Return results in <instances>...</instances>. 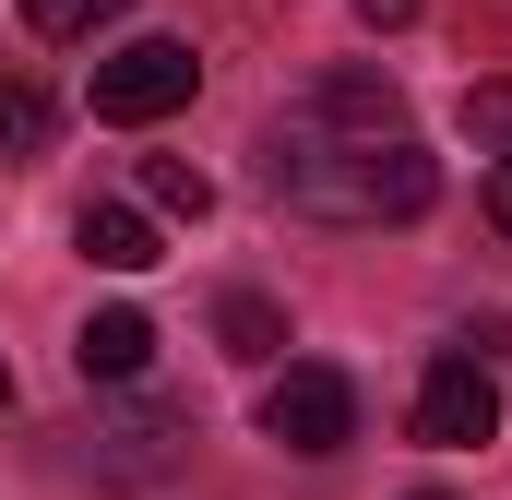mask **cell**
I'll list each match as a JSON object with an SVG mask.
<instances>
[{
    "label": "cell",
    "instance_id": "obj_11",
    "mask_svg": "<svg viewBox=\"0 0 512 500\" xmlns=\"http://www.w3.org/2000/svg\"><path fill=\"white\" fill-rule=\"evenodd\" d=\"M12 12H24V24H36V36H60V48H84V36H96V24H120L131 0H12Z\"/></svg>",
    "mask_w": 512,
    "mask_h": 500
},
{
    "label": "cell",
    "instance_id": "obj_14",
    "mask_svg": "<svg viewBox=\"0 0 512 500\" xmlns=\"http://www.w3.org/2000/svg\"><path fill=\"white\" fill-rule=\"evenodd\" d=\"M501 227H512V155H501Z\"/></svg>",
    "mask_w": 512,
    "mask_h": 500
},
{
    "label": "cell",
    "instance_id": "obj_4",
    "mask_svg": "<svg viewBox=\"0 0 512 500\" xmlns=\"http://www.w3.org/2000/svg\"><path fill=\"white\" fill-rule=\"evenodd\" d=\"M262 441H286V453H346V441H358V381L322 370V358H286V370L262 381Z\"/></svg>",
    "mask_w": 512,
    "mask_h": 500
},
{
    "label": "cell",
    "instance_id": "obj_5",
    "mask_svg": "<svg viewBox=\"0 0 512 500\" xmlns=\"http://www.w3.org/2000/svg\"><path fill=\"white\" fill-rule=\"evenodd\" d=\"M489 429H501V381H489V358H477V346L429 358V381H417V441H441V453H477Z\"/></svg>",
    "mask_w": 512,
    "mask_h": 500
},
{
    "label": "cell",
    "instance_id": "obj_8",
    "mask_svg": "<svg viewBox=\"0 0 512 500\" xmlns=\"http://www.w3.org/2000/svg\"><path fill=\"white\" fill-rule=\"evenodd\" d=\"M215 346H227L239 370H274V358H286V310H274L262 286H227V298H215Z\"/></svg>",
    "mask_w": 512,
    "mask_h": 500
},
{
    "label": "cell",
    "instance_id": "obj_13",
    "mask_svg": "<svg viewBox=\"0 0 512 500\" xmlns=\"http://www.w3.org/2000/svg\"><path fill=\"white\" fill-rule=\"evenodd\" d=\"M358 24H370V36H393V24H417V0H358Z\"/></svg>",
    "mask_w": 512,
    "mask_h": 500
},
{
    "label": "cell",
    "instance_id": "obj_6",
    "mask_svg": "<svg viewBox=\"0 0 512 500\" xmlns=\"http://www.w3.org/2000/svg\"><path fill=\"white\" fill-rule=\"evenodd\" d=\"M72 250H84L96 274H155V262H167L155 203H84V215H72Z\"/></svg>",
    "mask_w": 512,
    "mask_h": 500
},
{
    "label": "cell",
    "instance_id": "obj_10",
    "mask_svg": "<svg viewBox=\"0 0 512 500\" xmlns=\"http://www.w3.org/2000/svg\"><path fill=\"white\" fill-rule=\"evenodd\" d=\"M143 203H155V215H191V227H203V215H215V179H203L191 155H155V167H143Z\"/></svg>",
    "mask_w": 512,
    "mask_h": 500
},
{
    "label": "cell",
    "instance_id": "obj_9",
    "mask_svg": "<svg viewBox=\"0 0 512 500\" xmlns=\"http://www.w3.org/2000/svg\"><path fill=\"white\" fill-rule=\"evenodd\" d=\"M48 131H60V108H48L36 84H0V167H36Z\"/></svg>",
    "mask_w": 512,
    "mask_h": 500
},
{
    "label": "cell",
    "instance_id": "obj_3",
    "mask_svg": "<svg viewBox=\"0 0 512 500\" xmlns=\"http://www.w3.org/2000/svg\"><path fill=\"white\" fill-rule=\"evenodd\" d=\"M191 96H203V60H191V36H131V48H108V60H96V120H120V131L179 120Z\"/></svg>",
    "mask_w": 512,
    "mask_h": 500
},
{
    "label": "cell",
    "instance_id": "obj_1",
    "mask_svg": "<svg viewBox=\"0 0 512 500\" xmlns=\"http://www.w3.org/2000/svg\"><path fill=\"white\" fill-rule=\"evenodd\" d=\"M262 179L310 227H417L441 203V155L405 131V96L382 72H322L262 131Z\"/></svg>",
    "mask_w": 512,
    "mask_h": 500
},
{
    "label": "cell",
    "instance_id": "obj_16",
    "mask_svg": "<svg viewBox=\"0 0 512 500\" xmlns=\"http://www.w3.org/2000/svg\"><path fill=\"white\" fill-rule=\"evenodd\" d=\"M417 500H441V489H417Z\"/></svg>",
    "mask_w": 512,
    "mask_h": 500
},
{
    "label": "cell",
    "instance_id": "obj_2",
    "mask_svg": "<svg viewBox=\"0 0 512 500\" xmlns=\"http://www.w3.org/2000/svg\"><path fill=\"white\" fill-rule=\"evenodd\" d=\"M179 441H191V417H179L167 393L108 381V405L84 417V477H108V489H155V477L179 465Z\"/></svg>",
    "mask_w": 512,
    "mask_h": 500
},
{
    "label": "cell",
    "instance_id": "obj_12",
    "mask_svg": "<svg viewBox=\"0 0 512 500\" xmlns=\"http://www.w3.org/2000/svg\"><path fill=\"white\" fill-rule=\"evenodd\" d=\"M453 131H465L477 155H512V84H465V108H453Z\"/></svg>",
    "mask_w": 512,
    "mask_h": 500
},
{
    "label": "cell",
    "instance_id": "obj_7",
    "mask_svg": "<svg viewBox=\"0 0 512 500\" xmlns=\"http://www.w3.org/2000/svg\"><path fill=\"white\" fill-rule=\"evenodd\" d=\"M143 358H155V322H143V310H84V334H72V370L96 381V393H108V381H143Z\"/></svg>",
    "mask_w": 512,
    "mask_h": 500
},
{
    "label": "cell",
    "instance_id": "obj_15",
    "mask_svg": "<svg viewBox=\"0 0 512 500\" xmlns=\"http://www.w3.org/2000/svg\"><path fill=\"white\" fill-rule=\"evenodd\" d=\"M0 405H12V358H0Z\"/></svg>",
    "mask_w": 512,
    "mask_h": 500
}]
</instances>
